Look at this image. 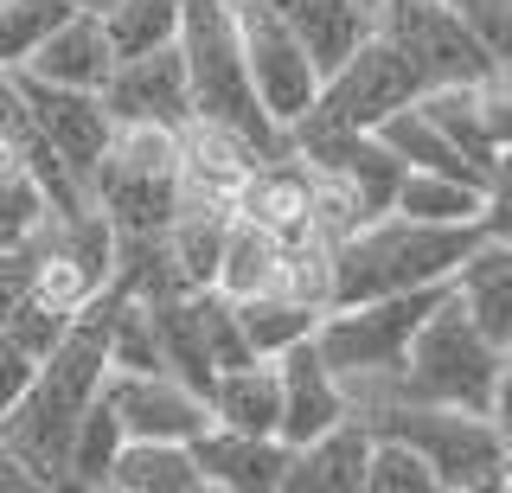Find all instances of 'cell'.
<instances>
[{
  "instance_id": "6da1fadb",
  "label": "cell",
  "mask_w": 512,
  "mask_h": 493,
  "mask_svg": "<svg viewBox=\"0 0 512 493\" xmlns=\"http://www.w3.org/2000/svg\"><path fill=\"white\" fill-rule=\"evenodd\" d=\"M109 365H116L109 359V314H103V295H96L71 321V333L52 346V359L39 365L32 391L7 410V423H0V449H7V461L26 474V481L64 487L77 423H84V410L103 397Z\"/></svg>"
},
{
  "instance_id": "7a4b0ae2",
  "label": "cell",
  "mask_w": 512,
  "mask_h": 493,
  "mask_svg": "<svg viewBox=\"0 0 512 493\" xmlns=\"http://www.w3.org/2000/svg\"><path fill=\"white\" fill-rule=\"evenodd\" d=\"M480 237L487 225H429L410 212H384L333 244V308L455 282V269L474 257Z\"/></svg>"
},
{
  "instance_id": "3957f363",
  "label": "cell",
  "mask_w": 512,
  "mask_h": 493,
  "mask_svg": "<svg viewBox=\"0 0 512 493\" xmlns=\"http://www.w3.org/2000/svg\"><path fill=\"white\" fill-rule=\"evenodd\" d=\"M500 372H506V346L493 340L468 308H461L455 289H448V301L429 314L423 333L410 340V359L397 365L391 378H378L365 404H378V397H404V404H455V410H487V417H493Z\"/></svg>"
},
{
  "instance_id": "277c9868",
  "label": "cell",
  "mask_w": 512,
  "mask_h": 493,
  "mask_svg": "<svg viewBox=\"0 0 512 493\" xmlns=\"http://www.w3.org/2000/svg\"><path fill=\"white\" fill-rule=\"evenodd\" d=\"M180 52H186V77H192V103H199V116L244 129L250 141H263L269 154L288 148V135L276 129V116L263 109V97H256L244 26H237V0H186Z\"/></svg>"
},
{
  "instance_id": "5b68a950",
  "label": "cell",
  "mask_w": 512,
  "mask_h": 493,
  "mask_svg": "<svg viewBox=\"0 0 512 493\" xmlns=\"http://www.w3.org/2000/svg\"><path fill=\"white\" fill-rule=\"evenodd\" d=\"M90 205L116 225V237H160L173 225V212L186 205L180 129L122 122L109 154L90 173Z\"/></svg>"
},
{
  "instance_id": "8992f818",
  "label": "cell",
  "mask_w": 512,
  "mask_h": 493,
  "mask_svg": "<svg viewBox=\"0 0 512 493\" xmlns=\"http://www.w3.org/2000/svg\"><path fill=\"white\" fill-rule=\"evenodd\" d=\"M378 436H404L410 449L436 468L442 493H487L506 487V429L487 410H455V404H404V397H378L359 410Z\"/></svg>"
},
{
  "instance_id": "52a82bcc",
  "label": "cell",
  "mask_w": 512,
  "mask_h": 493,
  "mask_svg": "<svg viewBox=\"0 0 512 493\" xmlns=\"http://www.w3.org/2000/svg\"><path fill=\"white\" fill-rule=\"evenodd\" d=\"M455 282H436V289H410V295H372V301H346V308L320 314V353L327 365L346 378V391H372L378 378H391L397 365L410 359V340L423 333V321L448 301Z\"/></svg>"
},
{
  "instance_id": "ba28073f",
  "label": "cell",
  "mask_w": 512,
  "mask_h": 493,
  "mask_svg": "<svg viewBox=\"0 0 512 493\" xmlns=\"http://www.w3.org/2000/svg\"><path fill=\"white\" fill-rule=\"evenodd\" d=\"M429 90V77L416 71V58L404 45H391L384 33H372L359 52L346 58L333 77H320L314 109L295 122L288 135H327V129H378L384 116H397L404 103H416Z\"/></svg>"
},
{
  "instance_id": "9c48e42d",
  "label": "cell",
  "mask_w": 512,
  "mask_h": 493,
  "mask_svg": "<svg viewBox=\"0 0 512 493\" xmlns=\"http://www.w3.org/2000/svg\"><path fill=\"white\" fill-rule=\"evenodd\" d=\"M237 26H244L256 97H263V109L276 116V129L288 135L320 97V65L308 58V45L295 39V26L276 13V0H237Z\"/></svg>"
},
{
  "instance_id": "30bf717a",
  "label": "cell",
  "mask_w": 512,
  "mask_h": 493,
  "mask_svg": "<svg viewBox=\"0 0 512 493\" xmlns=\"http://www.w3.org/2000/svg\"><path fill=\"white\" fill-rule=\"evenodd\" d=\"M378 33L416 58V71L429 77V90L493 77V58L480 52V39L461 26L455 0H384L378 7Z\"/></svg>"
},
{
  "instance_id": "8fae6325",
  "label": "cell",
  "mask_w": 512,
  "mask_h": 493,
  "mask_svg": "<svg viewBox=\"0 0 512 493\" xmlns=\"http://www.w3.org/2000/svg\"><path fill=\"white\" fill-rule=\"evenodd\" d=\"M13 77H20V97H26V116H32V129H39V141L90 186L96 161H103L109 141H116V116H109L103 90L45 84V77H32V71H13Z\"/></svg>"
},
{
  "instance_id": "7c38bea8",
  "label": "cell",
  "mask_w": 512,
  "mask_h": 493,
  "mask_svg": "<svg viewBox=\"0 0 512 493\" xmlns=\"http://www.w3.org/2000/svg\"><path fill=\"white\" fill-rule=\"evenodd\" d=\"M103 397L116 404L128 436H148V442H192L212 423V397L199 385H186L180 372H167V365H154V372H141V365H109Z\"/></svg>"
},
{
  "instance_id": "4fadbf2b",
  "label": "cell",
  "mask_w": 512,
  "mask_h": 493,
  "mask_svg": "<svg viewBox=\"0 0 512 493\" xmlns=\"http://www.w3.org/2000/svg\"><path fill=\"white\" fill-rule=\"evenodd\" d=\"M103 103H109V116H116V129H122V122L186 129V122L199 116V103H192V77H186L180 39H173V45H154V52L122 58L116 77L103 84Z\"/></svg>"
},
{
  "instance_id": "5bb4252c",
  "label": "cell",
  "mask_w": 512,
  "mask_h": 493,
  "mask_svg": "<svg viewBox=\"0 0 512 493\" xmlns=\"http://www.w3.org/2000/svg\"><path fill=\"white\" fill-rule=\"evenodd\" d=\"M237 218H250L256 231H269L276 244H314L320 237V199H314V173L295 148L269 154L263 167L250 173L244 199H237Z\"/></svg>"
},
{
  "instance_id": "9a60e30c",
  "label": "cell",
  "mask_w": 512,
  "mask_h": 493,
  "mask_svg": "<svg viewBox=\"0 0 512 493\" xmlns=\"http://www.w3.org/2000/svg\"><path fill=\"white\" fill-rule=\"evenodd\" d=\"M269 161L263 141H250L244 129L231 122H212V116H192L180 129V167H186V193L199 199H218V205H237L250 186V173Z\"/></svg>"
},
{
  "instance_id": "2e32d148",
  "label": "cell",
  "mask_w": 512,
  "mask_h": 493,
  "mask_svg": "<svg viewBox=\"0 0 512 493\" xmlns=\"http://www.w3.org/2000/svg\"><path fill=\"white\" fill-rule=\"evenodd\" d=\"M276 378H282V442H314L320 429H333L340 417H352V391L346 378L327 365L320 340H301L276 359Z\"/></svg>"
},
{
  "instance_id": "e0dca14e",
  "label": "cell",
  "mask_w": 512,
  "mask_h": 493,
  "mask_svg": "<svg viewBox=\"0 0 512 493\" xmlns=\"http://www.w3.org/2000/svg\"><path fill=\"white\" fill-rule=\"evenodd\" d=\"M116 65H122V52H116V39H109L103 7H71L20 71L45 77V84H71V90H103L109 77H116Z\"/></svg>"
},
{
  "instance_id": "ac0fdd59",
  "label": "cell",
  "mask_w": 512,
  "mask_h": 493,
  "mask_svg": "<svg viewBox=\"0 0 512 493\" xmlns=\"http://www.w3.org/2000/svg\"><path fill=\"white\" fill-rule=\"evenodd\" d=\"M205 481L224 493H282L288 487V442L282 436H256V429H231V423H205L192 436Z\"/></svg>"
},
{
  "instance_id": "d6986e66",
  "label": "cell",
  "mask_w": 512,
  "mask_h": 493,
  "mask_svg": "<svg viewBox=\"0 0 512 493\" xmlns=\"http://www.w3.org/2000/svg\"><path fill=\"white\" fill-rule=\"evenodd\" d=\"M372 423L352 410L314 442H295L288 455V487L282 493H365V468H372Z\"/></svg>"
},
{
  "instance_id": "ffe728a7",
  "label": "cell",
  "mask_w": 512,
  "mask_h": 493,
  "mask_svg": "<svg viewBox=\"0 0 512 493\" xmlns=\"http://www.w3.org/2000/svg\"><path fill=\"white\" fill-rule=\"evenodd\" d=\"M276 13L295 26V39L308 45L320 77H333L378 33V7H365V0H276Z\"/></svg>"
},
{
  "instance_id": "44dd1931",
  "label": "cell",
  "mask_w": 512,
  "mask_h": 493,
  "mask_svg": "<svg viewBox=\"0 0 512 493\" xmlns=\"http://www.w3.org/2000/svg\"><path fill=\"white\" fill-rule=\"evenodd\" d=\"M455 301L500 346H512V237H480L474 257L455 269Z\"/></svg>"
},
{
  "instance_id": "7402d4cb",
  "label": "cell",
  "mask_w": 512,
  "mask_h": 493,
  "mask_svg": "<svg viewBox=\"0 0 512 493\" xmlns=\"http://www.w3.org/2000/svg\"><path fill=\"white\" fill-rule=\"evenodd\" d=\"M378 135L391 141L397 154H404V167H423V173H455V180H474V186H487V167H480L474 154L461 148V141L448 135L436 116H429V109H423V97H416V103H404L397 116H384V122H378Z\"/></svg>"
},
{
  "instance_id": "603a6c76",
  "label": "cell",
  "mask_w": 512,
  "mask_h": 493,
  "mask_svg": "<svg viewBox=\"0 0 512 493\" xmlns=\"http://www.w3.org/2000/svg\"><path fill=\"white\" fill-rule=\"evenodd\" d=\"M109 487L116 493H205L199 455H192V442H148V436H128L116 468H109Z\"/></svg>"
},
{
  "instance_id": "cb8c5ba5",
  "label": "cell",
  "mask_w": 512,
  "mask_h": 493,
  "mask_svg": "<svg viewBox=\"0 0 512 493\" xmlns=\"http://www.w3.org/2000/svg\"><path fill=\"white\" fill-rule=\"evenodd\" d=\"M205 397H212V423L256 429V436H282V378H276V359L231 365V372L212 378Z\"/></svg>"
},
{
  "instance_id": "d4e9b609",
  "label": "cell",
  "mask_w": 512,
  "mask_h": 493,
  "mask_svg": "<svg viewBox=\"0 0 512 493\" xmlns=\"http://www.w3.org/2000/svg\"><path fill=\"white\" fill-rule=\"evenodd\" d=\"M231 301H237V321H244L256 359H282L288 346L314 340V333H320V314H327V308H314V301H301V295H282V289L231 295Z\"/></svg>"
},
{
  "instance_id": "484cf974",
  "label": "cell",
  "mask_w": 512,
  "mask_h": 493,
  "mask_svg": "<svg viewBox=\"0 0 512 493\" xmlns=\"http://www.w3.org/2000/svg\"><path fill=\"white\" fill-rule=\"evenodd\" d=\"M397 212L429 218V225H487V186L455 180V173L410 167L404 186H397Z\"/></svg>"
},
{
  "instance_id": "4316f807",
  "label": "cell",
  "mask_w": 512,
  "mask_h": 493,
  "mask_svg": "<svg viewBox=\"0 0 512 493\" xmlns=\"http://www.w3.org/2000/svg\"><path fill=\"white\" fill-rule=\"evenodd\" d=\"M128 429L116 417V404L109 397H96L84 410V423H77V442H71V474H64V487H109V468H116Z\"/></svg>"
},
{
  "instance_id": "83f0119b",
  "label": "cell",
  "mask_w": 512,
  "mask_h": 493,
  "mask_svg": "<svg viewBox=\"0 0 512 493\" xmlns=\"http://www.w3.org/2000/svg\"><path fill=\"white\" fill-rule=\"evenodd\" d=\"M103 20H109L116 52L135 58V52H154V45H173V39H180L186 0H109Z\"/></svg>"
},
{
  "instance_id": "f1b7e54d",
  "label": "cell",
  "mask_w": 512,
  "mask_h": 493,
  "mask_svg": "<svg viewBox=\"0 0 512 493\" xmlns=\"http://www.w3.org/2000/svg\"><path fill=\"white\" fill-rule=\"evenodd\" d=\"M276 257H282L276 237L256 231L250 218H237L231 244H224V263H218V289L224 295H263L269 282H276Z\"/></svg>"
},
{
  "instance_id": "f546056e",
  "label": "cell",
  "mask_w": 512,
  "mask_h": 493,
  "mask_svg": "<svg viewBox=\"0 0 512 493\" xmlns=\"http://www.w3.org/2000/svg\"><path fill=\"white\" fill-rule=\"evenodd\" d=\"M77 0H0V71H20Z\"/></svg>"
},
{
  "instance_id": "4dcf8cb0",
  "label": "cell",
  "mask_w": 512,
  "mask_h": 493,
  "mask_svg": "<svg viewBox=\"0 0 512 493\" xmlns=\"http://www.w3.org/2000/svg\"><path fill=\"white\" fill-rule=\"evenodd\" d=\"M365 493H442V487H436V468L423 461V449H410L404 436H378L372 468H365Z\"/></svg>"
},
{
  "instance_id": "1f68e13d",
  "label": "cell",
  "mask_w": 512,
  "mask_h": 493,
  "mask_svg": "<svg viewBox=\"0 0 512 493\" xmlns=\"http://www.w3.org/2000/svg\"><path fill=\"white\" fill-rule=\"evenodd\" d=\"M455 13L493 58V71H512V0H455Z\"/></svg>"
},
{
  "instance_id": "d6a6232c",
  "label": "cell",
  "mask_w": 512,
  "mask_h": 493,
  "mask_svg": "<svg viewBox=\"0 0 512 493\" xmlns=\"http://www.w3.org/2000/svg\"><path fill=\"white\" fill-rule=\"evenodd\" d=\"M39 365H45V359L32 353V346H20L7 327H0V417H7V410H13V404H20V397L32 391Z\"/></svg>"
},
{
  "instance_id": "836d02e7",
  "label": "cell",
  "mask_w": 512,
  "mask_h": 493,
  "mask_svg": "<svg viewBox=\"0 0 512 493\" xmlns=\"http://www.w3.org/2000/svg\"><path fill=\"white\" fill-rule=\"evenodd\" d=\"M32 269H39V250L20 244V250H0V327L13 321V308L32 295Z\"/></svg>"
},
{
  "instance_id": "e575fe53",
  "label": "cell",
  "mask_w": 512,
  "mask_h": 493,
  "mask_svg": "<svg viewBox=\"0 0 512 493\" xmlns=\"http://www.w3.org/2000/svg\"><path fill=\"white\" fill-rule=\"evenodd\" d=\"M487 237H512V148H500L487 180Z\"/></svg>"
},
{
  "instance_id": "d590c367",
  "label": "cell",
  "mask_w": 512,
  "mask_h": 493,
  "mask_svg": "<svg viewBox=\"0 0 512 493\" xmlns=\"http://www.w3.org/2000/svg\"><path fill=\"white\" fill-rule=\"evenodd\" d=\"M493 423L506 429V442H512V346H506V372H500V397H493Z\"/></svg>"
},
{
  "instance_id": "8d00e7d4",
  "label": "cell",
  "mask_w": 512,
  "mask_h": 493,
  "mask_svg": "<svg viewBox=\"0 0 512 493\" xmlns=\"http://www.w3.org/2000/svg\"><path fill=\"white\" fill-rule=\"evenodd\" d=\"M506 487H512V442H506Z\"/></svg>"
},
{
  "instance_id": "74e56055",
  "label": "cell",
  "mask_w": 512,
  "mask_h": 493,
  "mask_svg": "<svg viewBox=\"0 0 512 493\" xmlns=\"http://www.w3.org/2000/svg\"><path fill=\"white\" fill-rule=\"evenodd\" d=\"M77 7H109V0H77Z\"/></svg>"
},
{
  "instance_id": "f35d334b",
  "label": "cell",
  "mask_w": 512,
  "mask_h": 493,
  "mask_svg": "<svg viewBox=\"0 0 512 493\" xmlns=\"http://www.w3.org/2000/svg\"><path fill=\"white\" fill-rule=\"evenodd\" d=\"M365 7H384V0H365Z\"/></svg>"
},
{
  "instance_id": "ab89813d",
  "label": "cell",
  "mask_w": 512,
  "mask_h": 493,
  "mask_svg": "<svg viewBox=\"0 0 512 493\" xmlns=\"http://www.w3.org/2000/svg\"><path fill=\"white\" fill-rule=\"evenodd\" d=\"M0 423H7V417H0Z\"/></svg>"
}]
</instances>
